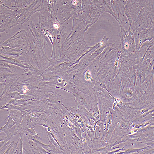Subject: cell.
Wrapping results in <instances>:
<instances>
[{"label": "cell", "mask_w": 154, "mask_h": 154, "mask_svg": "<svg viewBox=\"0 0 154 154\" xmlns=\"http://www.w3.org/2000/svg\"><path fill=\"white\" fill-rule=\"evenodd\" d=\"M72 30L64 42L63 54L77 41L80 39H84V33L86 27L85 22L75 17H72Z\"/></svg>", "instance_id": "6da1fadb"}, {"label": "cell", "mask_w": 154, "mask_h": 154, "mask_svg": "<svg viewBox=\"0 0 154 154\" xmlns=\"http://www.w3.org/2000/svg\"><path fill=\"white\" fill-rule=\"evenodd\" d=\"M120 26L121 31L119 35L122 43V51L128 55L137 54L135 50L136 45L134 32L130 25L127 31L125 30L122 25H120Z\"/></svg>", "instance_id": "7a4b0ae2"}, {"label": "cell", "mask_w": 154, "mask_h": 154, "mask_svg": "<svg viewBox=\"0 0 154 154\" xmlns=\"http://www.w3.org/2000/svg\"><path fill=\"white\" fill-rule=\"evenodd\" d=\"M1 46L27 49L29 46L27 32L21 30L6 41H1Z\"/></svg>", "instance_id": "3957f363"}, {"label": "cell", "mask_w": 154, "mask_h": 154, "mask_svg": "<svg viewBox=\"0 0 154 154\" xmlns=\"http://www.w3.org/2000/svg\"><path fill=\"white\" fill-rule=\"evenodd\" d=\"M147 1L141 0H127L125 8L133 19V21L136 20L142 8L145 5Z\"/></svg>", "instance_id": "277c9868"}, {"label": "cell", "mask_w": 154, "mask_h": 154, "mask_svg": "<svg viewBox=\"0 0 154 154\" xmlns=\"http://www.w3.org/2000/svg\"><path fill=\"white\" fill-rule=\"evenodd\" d=\"M89 1L91 7V10L89 12L90 15L92 18L99 19L101 14L105 12L103 0Z\"/></svg>", "instance_id": "5b68a950"}, {"label": "cell", "mask_w": 154, "mask_h": 154, "mask_svg": "<svg viewBox=\"0 0 154 154\" xmlns=\"http://www.w3.org/2000/svg\"><path fill=\"white\" fill-rule=\"evenodd\" d=\"M154 28H148L139 33L138 46L140 47L145 42L154 40Z\"/></svg>", "instance_id": "8992f818"}, {"label": "cell", "mask_w": 154, "mask_h": 154, "mask_svg": "<svg viewBox=\"0 0 154 154\" xmlns=\"http://www.w3.org/2000/svg\"><path fill=\"white\" fill-rule=\"evenodd\" d=\"M1 60L5 62L8 64L18 66L21 68L23 70L24 72H29L30 70L27 66L23 65L22 63L18 59L13 57V56L10 57L7 55L6 56L1 55Z\"/></svg>", "instance_id": "52a82bcc"}, {"label": "cell", "mask_w": 154, "mask_h": 154, "mask_svg": "<svg viewBox=\"0 0 154 154\" xmlns=\"http://www.w3.org/2000/svg\"><path fill=\"white\" fill-rule=\"evenodd\" d=\"M52 95H50L48 94L45 95V97H48L49 98L46 99L48 102L52 104L56 105H61L63 104L62 103V101L63 98H65L58 94L55 91L52 93Z\"/></svg>", "instance_id": "ba28073f"}, {"label": "cell", "mask_w": 154, "mask_h": 154, "mask_svg": "<svg viewBox=\"0 0 154 154\" xmlns=\"http://www.w3.org/2000/svg\"><path fill=\"white\" fill-rule=\"evenodd\" d=\"M154 46V41L152 42L147 41L140 47L138 53L139 60L143 61L145 55L149 48Z\"/></svg>", "instance_id": "9c48e42d"}, {"label": "cell", "mask_w": 154, "mask_h": 154, "mask_svg": "<svg viewBox=\"0 0 154 154\" xmlns=\"http://www.w3.org/2000/svg\"><path fill=\"white\" fill-rule=\"evenodd\" d=\"M23 131L20 126V124H16L5 133L6 135V139L4 141L5 142H8L14 137L18 133Z\"/></svg>", "instance_id": "30bf717a"}, {"label": "cell", "mask_w": 154, "mask_h": 154, "mask_svg": "<svg viewBox=\"0 0 154 154\" xmlns=\"http://www.w3.org/2000/svg\"><path fill=\"white\" fill-rule=\"evenodd\" d=\"M118 6V8L119 14L120 25H122V22H125V14L124 11H125V5L126 4L127 0H115Z\"/></svg>", "instance_id": "8fae6325"}, {"label": "cell", "mask_w": 154, "mask_h": 154, "mask_svg": "<svg viewBox=\"0 0 154 154\" xmlns=\"http://www.w3.org/2000/svg\"><path fill=\"white\" fill-rule=\"evenodd\" d=\"M22 130L26 131L32 126V123L29 117V112L25 113L20 124Z\"/></svg>", "instance_id": "7c38bea8"}, {"label": "cell", "mask_w": 154, "mask_h": 154, "mask_svg": "<svg viewBox=\"0 0 154 154\" xmlns=\"http://www.w3.org/2000/svg\"><path fill=\"white\" fill-rule=\"evenodd\" d=\"M9 114L11 115L12 120L17 125L20 124L24 114L21 111L17 110L9 111Z\"/></svg>", "instance_id": "4fadbf2b"}, {"label": "cell", "mask_w": 154, "mask_h": 154, "mask_svg": "<svg viewBox=\"0 0 154 154\" xmlns=\"http://www.w3.org/2000/svg\"><path fill=\"white\" fill-rule=\"evenodd\" d=\"M1 79L0 82L6 80H12L20 79L21 77L20 74L17 73H10L4 71H0Z\"/></svg>", "instance_id": "5bb4252c"}, {"label": "cell", "mask_w": 154, "mask_h": 154, "mask_svg": "<svg viewBox=\"0 0 154 154\" xmlns=\"http://www.w3.org/2000/svg\"><path fill=\"white\" fill-rule=\"evenodd\" d=\"M8 119V120L5 123V125L0 129H1V131H0L1 133H5L16 124V123L12 120L11 115L9 114L8 116V118L5 120V121Z\"/></svg>", "instance_id": "9a60e30c"}, {"label": "cell", "mask_w": 154, "mask_h": 154, "mask_svg": "<svg viewBox=\"0 0 154 154\" xmlns=\"http://www.w3.org/2000/svg\"><path fill=\"white\" fill-rule=\"evenodd\" d=\"M1 71H4L10 73L17 72L16 68L11 66L8 64L1 60Z\"/></svg>", "instance_id": "2e32d148"}, {"label": "cell", "mask_w": 154, "mask_h": 154, "mask_svg": "<svg viewBox=\"0 0 154 154\" xmlns=\"http://www.w3.org/2000/svg\"><path fill=\"white\" fill-rule=\"evenodd\" d=\"M103 1L105 12H108L118 22V20L115 16L112 8L111 0H107V1L105 0Z\"/></svg>", "instance_id": "e0dca14e"}, {"label": "cell", "mask_w": 154, "mask_h": 154, "mask_svg": "<svg viewBox=\"0 0 154 154\" xmlns=\"http://www.w3.org/2000/svg\"><path fill=\"white\" fill-rule=\"evenodd\" d=\"M14 142V140L12 141L4 154H17L18 141L15 143Z\"/></svg>", "instance_id": "ac0fdd59"}, {"label": "cell", "mask_w": 154, "mask_h": 154, "mask_svg": "<svg viewBox=\"0 0 154 154\" xmlns=\"http://www.w3.org/2000/svg\"><path fill=\"white\" fill-rule=\"evenodd\" d=\"M24 131H21L20 132V136L18 140V145L17 154H23V136L24 134Z\"/></svg>", "instance_id": "d6986e66"}, {"label": "cell", "mask_w": 154, "mask_h": 154, "mask_svg": "<svg viewBox=\"0 0 154 154\" xmlns=\"http://www.w3.org/2000/svg\"><path fill=\"white\" fill-rule=\"evenodd\" d=\"M42 113L36 112H29V117L32 123V127H35V123Z\"/></svg>", "instance_id": "ffe728a7"}, {"label": "cell", "mask_w": 154, "mask_h": 154, "mask_svg": "<svg viewBox=\"0 0 154 154\" xmlns=\"http://www.w3.org/2000/svg\"><path fill=\"white\" fill-rule=\"evenodd\" d=\"M82 11L84 12H89L91 10V7L89 0L82 1Z\"/></svg>", "instance_id": "44dd1931"}, {"label": "cell", "mask_w": 154, "mask_h": 154, "mask_svg": "<svg viewBox=\"0 0 154 154\" xmlns=\"http://www.w3.org/2000/svg\"><path fill=\"white\" fill-rule=\"evenodd\" d=\"M28 143L30 145V147L33 154H41L40 151L37 146L35 143L33 141L28 139Z\"/></svg>", "instance_id": "7402d4cb"}, {"label": "cell", "mask_w": 154, "mask_h": 154, "mask_svg": "<svg viewBox=\"0 0 154 154\" xmlns=\"http://www.w3.org/2000/svg\"><path fill=\"white\" fill-rule=\"evenodd\" d=\"M154 46L151 47L148 51L144 58V60L149 59L154 62Z\"/></svg>", "instance_id": "603a6c76"}, {"label": "cell", "mask_w": 154, "mask_h": 154, "mask_svg": "<svg viewBox=\"0 0 154 154\" xmlns=\"http://www.w3.org/2000/svg\"><path fill=\"white\" fill-rule=\"evenodd\" d=\"M9 102L13 105L15 106L24 105L28 103L27 100L23 99H12Z\"/></svg>", "instance_id": "cb8c5ba5"}, {"label": "cell", "mask_w": 154, "mask_h": 154, "mask_svg": "<svg viewBox=\"0 0 154 154\" xmlns=\"http://www.w3.org/2000/svg\"><path fill=\"white\" fill-rule=\"evenodd\" d=\"M34 128L33 127H31L30 128L26 131L29 134L33 136L38 141H41L42 140V138L38 136V134L35 132L34 130Z\"/></svg>", "instance_id": "d4e9b609"}, {"label": "cell", "mask_w": 154, "mask_h": 154, "mask_svg": "<svg viewBox=\"0 0 154 154\" xmlns=\"http://www.w3.org/2000/svg\"><path fill=\"white\" fill-rule=\"evenodd\" d=\"M11 99L10 97L6 96H3L1 98V103H0V107H2L3 106L9 103L11 101Z\"/></svg>", "instance_id": "484cf974"}, {"label": "cell", "mask_w": 154, "mask_h": 154, "mask_svg": "<svg viewBox=\"0 0 154 154\" xmlns=\"http://www.w3.org/2000/svg\"><path fill=\"white\" fill-rule=\"evenodd\" d=\"M81 2V0H78V4L73 9L74 11L78 15L82 11Z\"/></svg>", "instance_id": "4316f807"}, {"label": "cell", "mask_w": 154, "mask_h": 154, "mask_svg": "<svg viewBox=\"0 0 154 154\" xmlns=\"http://www.w3.org/2000/svg\"><path fill=\"white\" fill-rule=\"evenodd\" d=\"M12 48L7 46H1V55H3Z\"/></svg>", "instance_id": "83f0119b"}, {"label": "cell", "mask_w": 154, "mask_h": 154, "mask_svg": "<svg viewBox=\"0 0 154 154\" xmlns=\"http://www.w3.org/2000/svg\"><path fill=\"white\" fill-rule=\"evenodd\" d=\"M23 149L24 150L25 152L24 154H33L32 152L30 151H28L25 148H23Z\"/></svg>", "instance_id": "f1b7e54d"}, {"label": "cell", "mask_w": 154, "mask_h": 154, "mask_svg": "<svg viewBox=\"0 0 154 154\" xmlns=\"http://www.w3.org/2000/svg\"><path fill=\"white\" fill-rule=\"evenodd\" d=\"M1 137V140H0V141H1V142L5 140L6 139V137L5 136H1V137Z\"/></svg>", "instance_id": "f546056e"}]
</instances>
